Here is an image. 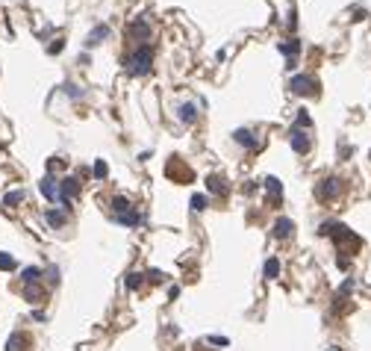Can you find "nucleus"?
Wrapping results in <instances>:
<instances>
[{"instance_id":"1","label":"nucleus","mask_w":371,"mask_h":351,"mask_svg":"<svg viewBox=\"0 0 371 351\" xmlns=\"http://www.w3.org/2000/svg\"><path fill=\"white\" fill-rule=\"evenodd\" d=\"M151 65H154V47H151V44H142V47L136 50V56L130 59V71H133V74H148Z\"/></svg>"},{"instance_id":"2","label":"nucleus","mask_w":371,"mask_h":351,"mask_svg":"<svg viewBox=\"0 0 371 351\" xmlns=\"http://www.w3.org/2000/svg\"><path fill=\"white\" fill-rule=\"evenodd\" d=\"M315 89H318L315 77H309V74L292 77V92H295V95H315Z\"/></svg>"},{"instance_id":"3","label":"nucleus","mask_w":371,"mask_h":351,"mask_svg":"<svg viewBox=\"0 0 371 351\" xmlns=\"http://www.w3.org/2000/svg\"><path fill=\"white\" fill-rule=\"evenodd\" d=\"M77 192H80L77 177H62V183H59V201L65 204V210H68V204L77 198Z\"/></svg>"},{"instance_id":"4","label":"nucleus","mask_w":371,"mask_h":351,"mask_svg":"<svg viewBox=\"0 0 371 351\" xmlns=\"http://www.w3.org/2000/svg\"><path fill=\"white\" fill-rule=\"evenodd\" d=\"M315 195H318L321 201H330V198H336V195H339V180H336V177H327V180H321V183H318V189H315Z\"/></svg>"},{"instance_id":"5","label":"nucleus","mask_w":371,"mask_h":351,"mask_svg":"<svg viewBox=\"0 0 371 351\" xmlns=\"http://www.w3.org/2000/svg\"><path fill=\"white\" fill-rule=\"evenodd\" d=\"M38 189H41V195H44L47 201H59V183L53 180V174H44L41 183H38Z\"/></svg>"},{"instance_id":"6","label":"nucleus","mask_w":371,"mask_h":351,"mask_svg":"<svg viewBox=\"0 0 371 351\" xmlns=\"http://www.w3.org/2000/svg\"><path fill=\"white\" fill-rule=\"evenodd\" d=\"M292 233H295V224L289 219H277L274 222V239H289Z\"/></svg>"},{"instance_id":"7","label":"nucleus","mask_w":371,"mask_h":351,"mask_svg":"<svg viewBox=\"0 0 371 351\" xmlns=\"http://www.w3.org/2000/svg\"><path fill=\"white\" fill-rule=\"evenodd\" d=\"M233 139H236L242 148H256V136H253L250 130H236V133H233Z\"/></svg>"},{"instance_id":"8","label":"nucleus","mask_w":371,"mask_h":351,"mask_svg":"<svg viewBox=\"0 0 371 351\" xmlns=\"http://www.w3.org/2000/svg\"><path fill=\"white\" fill-rule=\"evenodd\" d=\"M206 189L215 192V195H227V180L218 177V174H212V177H206Z\"/></svg>"},{"instance_id":"9","label":"nucleus","mask_w":371,"mask_h":351,"mask_svg":"<svg viewBox=\"0 0 371 351\" xmlns=\"http://www.w3.org/2000/svg\"><path fill=\"white\" fill-rule=\"evenodd\" d=\"M292 148H295L298 154H307V151H309V139L301 133V130H295V133H292Z\"/></svg>"},{"instance_id":"10","label":"nucleus","mask_w":371,"mask_h":351,"mask_svg":"<svg viewBox=\"0 0 371 351\" xmlns=\"http://www.w3.org/2000/svg\"><path fill=\"white\" fill-rule=\"evenodd\" d=\"M130 35H133V38H142V41H145V38L151 35V27H148L145 21H133V24H130Z\"/></svg>"},{"instance_id":"11","label":"nucleus","mask_w":371,"mask_h":351,"mask_svg":"<svg viewBox=\"0 0 371 351\" xmlns=\"http://www.w3.org/2000/svg\"><path fill=\"white\" fill-rule=\"evenodd\" d=\"M106 35H109V27H106V24H100V27H94V30L89 32V41H86V44L92 47V44H97V41H100V38H106Z\"/></svg>"},{"instance_id":"12","label":"nucleus","mask_w":371,"mask_h":351,"mask_svg":"<svg viewBox=\"0 0 371 351\" xmlns=\"http://www.w3.org/2000/svg\"><path fill=\"white\" fill-rule=\"evenodd\" d=\"M44 219H47L50 227H62V224H65V213H62V210H47Z\"/></svg>"},{"instance_id":"13","label":"nucleus","mask_w":371,"mask_h":351,"mask_svg":"<svg viewBox=\"0 0 371 351\" xmlns=\"http://www.w3.org/2000/svg\"><path fill=\"white\" fill-rule=\"evenodd\" d=\"M38 278H41V269H38V266H30V269H24V272H21V281H24L27 287H30V284H35Z\"/></svg>"},{"instance_id":"14","label":"nucleus","mask_w":371,"mask_h":351,"mask_svg":"<svg viewBox=\"0 0 371 351\" xmlns=\"http://www.w3.org/2000/svg\"><path fill=\"white\" fill-rule=\"evenodd\" d=\"M142 284H145V275H142V272H130V275H127V289H130V292H136Z\"/></svg>"},{"instance_id":"15","label":"nucleus","mask_w":371,"mask_h":351,"mask_svg":"<svg viewBox=\"0 0 371 351\" xmlns=\"http://www.w3.org/2000/svg\"><path fill=\"white\" fill-rule=\"evenodd\" d=\"M277 275H280V260H274V257H271V260L265 263V278H268V281H274Z\"/></svg>"},{"instance_id":"16","label":"nucleus","mask_w":371,"mask_h":351,"mask_svg":"<svg viewBox=\"0 0 371 351\" xmlns=\"http://www.w3.org/2000/svg\"><path fill=\"white\" fill-rule=\"evenodd\" d=\"M21 201H24V192H21V189L9 192V195H6V198H3V204H6V207H9V210H12V207H15V204H21Z\"/></svg>"},{"instance_id":"17","label":"nucleus","mask_w":371,"mask_h":351,"mask_svg":"<svg viewBox=\"0 0 371 351\" xmlns=\"http://www.w3.org/2000/svg\"><path fill=\"white\" fill-rule=\"evenodd\" d=\"M180 118H183L186 124H191V121L197 118V112H194V106H191V103H186V106H180Z\"/></svg>"},{"instance_id":"18","label":"nucleus","mask_w":371,"mask_h":351,"mask_svg":"<svg viewBox=\"0 0 371 351\" xmlns=\"http://www.w3.org/2000/svg\"><path fill=\"white\" fill-rule=\"evenodd\" d=\"M112 207H115V216H124V213H130V210H133L127 198H115V201H112Z\"/></svg>"},{"instance_id":"19","label":"nucleus","mask_w":371,"mask_h":351,"mask_svg":"<svg viewBox=\"0 0 371 351\" xmlns=\"http://www.w3.org/2000/svg\"><path fill=\"white\" fill-rule=\"evenodd\" d=\"M21 346H24V337L21 334H12L9 343H6V351H21Z\"/></svg>"},{"instance_id":"20","label":"nucleus","mask_w":371,"mask_h":351,"mask_svg":"<svg viewBox=\"0 0 371 351\" xmlns=\"http://www.w3.org/2000/svg\"><path fill=\"white\" fill-rule=\"evenodd\" d=\"M265 186H268V192H271L274 198H277V195H283V183H280L277 177H268V180H265Z\"/></svg>"},{"instance_id":"21","label":"nucleus","mask_w":371,"mask_h":351,"mask_svg":"<svg viewBox=\"0 0 371 351\" xmlns=\"http://www.w3.org/2000/svg\"><path fill=\"white\" fill-rule=\"evenodd\" d=\"M24 298H27V301H38V298H41V289L35 287V284H30V287L24 289Z\"/></svg>"},{"instance_id":"22","label":"nucleus","mask_w":371,"mask_h":351,"mask_svg":"<svg viewBox=\"0 0 371 351\" xmlns=\"http://www.w3.org/2000/svg\"><path fill=\"white\" fill-rule=\"evenodd\" d=\"M118 222H121V224H130V227H133V224H139V213H133V210H130V213L118 216Z\"/></svg>"},{"instance_id":"23","label":"nucleus","mask_w":371,"mask_h":351,"mask_svg":"<svg viewBox=\"0 0 371 351\" xmlns=\"http://www.w3.org/2000/svg\"><path fill=\"white\" fill-rule=\"evenodd\" d=\"M0 269H3V272H12V269H15V257L0 254Z\"/></svg>"},{"instance_id":"24","label":"nucleus","mask_w":371,"mask_h":351,"mask_svg":"<svg viewBox=\"0 0 371 351\" xmlns=\"http://www.w3.org/2000/svg\"><path fill=\"white\" fill-rule=\"evenodd\" d=\"M191 210L203 213V210H206V198H203V195H194V198H191Z\"/></svg>"},{"instance_id":"25","label":"nucleus","mask_w":371,"mask_h":351,"mask_svg":"<svg viewBox=\"0 0 371 351\" xmlns=\"http://www.w3.org/2000/svg\"><path fill=\"white\" fill-rule=\"evenodd\" d=\"M94 177H97V180H103V177H106V162H103V160L94 162Z\"/></svg>"},{"instance_id":"26","label":"nucleus","mask_w":371,"mask_h":351,"mask_svg":"<svg viewBox=\"0 0 371 351\" xmlns=\"http://www.w3.org/2000/svg\"><path fill=\"white\" fill-rule=\"evenodd\" d=\"M280 50L292 56V53H298V50H301V44H298V41H289V44H280Z\"/></svg>"},{"instance_id":"27","label":"nucleus","mask_w":371,"mask_h":351,"mask_svg":"<svg viewBox=\"0 0 371 351\" xmlns=\"http://www.w3.org/2000/svg\"><path fill=\"white\" fill-rule=\"evenodd\" d=\"M309 124H312V118L307 115V109H301L298 112V127H309Z\"/></svg>"},{"instance_id":"28","label":"nucleus","mask_w":371,"mask_h":351,"mask_svg":"<svg viewBox=\"0 0 371 351\" xmlns=\"http://www.w3.org/2000/svg\"><path fill=\"white\" fill-rule=\"evenodd\" d=\"M148 278H151L154 284H162V281H165V272H159V269H151V272H148Z\"/></svg>"},{"instance_id":"29","label":"nucleus","mask_w":371,"mask_h":351,"mask_svg":"<svg viewBox=\"0 0 371 351\" xmlns=\"http://www.w3.org/2000/svg\"><path fill=\"white\" fill-rule=\"evenodd\" d=\"M209 343H212V346H227L230 340H227V337H209Z\"/></svg>"}]
</instances>
